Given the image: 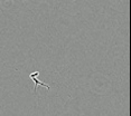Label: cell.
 I'll use <instances>...</instances> for the list:
<instances>
[{
  "label": "cell",
  "mask_w": 131,
  "mask_h": 116,
  "mask_svg": "<svg viewBox=\"0 0 131 116\" xmlns=\"http://www.w3.org/2000/svg\"><path fill=\"white\" fill-rule=\"evenodd\" d=\"M39 75V71H35V73H31L30 75H29V77L34 80V83H35V93H36V91H37V87L38 86H45V87L47 88V89H49V85H47V84H45L44 82H40V80H38L37 79V77L36 76H38Z\"/></svg>",
  "instance_id": "cell-1"
}]
</instances>
